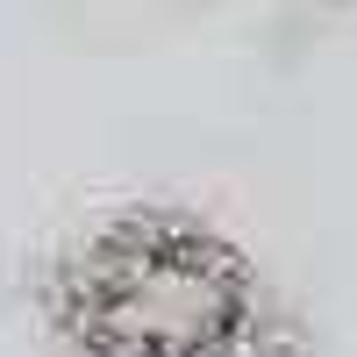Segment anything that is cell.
Returning <instances> with one entry per match:
<instances>
[{
    "label": "cell",
    "instance_id": "6da1fadb",
    "mask_svg": "<svg viewBox=\"0 0 357 357\" xmlns=\"http://www.w3.org/2000/svg\"><path fill=\"white\" fill-rule=\"evenodd\" d=\"M65 357H264L279 307L257 257L193 207H114L43 272Z\"/></svg>",
    "mask_w": 357,
    "mask_h": 357
}]
</instances>
